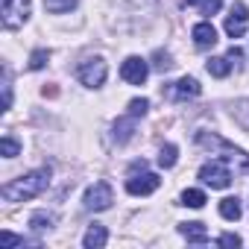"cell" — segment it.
Segmentation results:
<instances>
[{
  "label": "cell",
  "instance_id": "277c9868",
  "mask_svg": "<svg viewBox=\"0 0 249 249\" xmlns=\"http://www.w3.org/2000/svg\"><path fill=\"white\" fill-rule=\"evenodd\" d=\"M76 76H79L82 85L100 88V85L106 82V76H108V68H106V62H103L100 56H91V59H85V62L76 68Z\"/></svg>",
  "mask_w": 249,
  "mask_h": 249
},
{
  "label": "cell",
  "instance_id": "30bf717a",
  "mask_svg": "<svg viewBox=\"0 0 249 249\" xmlns=\"http://www.w3.org/2000/svg\"><path fill=\"white\" fill-rule=\"evenodd\" d=\"M199 82L194 79V76H182L179 82H173L170 88H167V94L176 100V103H182V100H188V97H199Z\"/></svg>",
  "mask_w": 249,
  "mask_h": 249
},
{
  "label": "cell",
  "instance_id": "d4e9b609",
  "mask_svg": "<svg viewBox=\"0 0 249 249\" xmlns=\"http://www.w3.org/2000/svg\"><path fill=\"white\" fill-rule=\"evenodd\" d=\"M223 6V0H199V12L202 15H217Z\"/></svg>",
  "mask_w": 249,
  "mask_h": 249
},
{
  "label": "cell",
  "instance_id": "5bb4252c",
  "mask_svg": "<svg viewBox=\"0 0 249 249\" xmlns=\"http://www.w3.org/2000/svg\"><path fill=\"white\" fill-rule=\"evenodd\" d=\"M82 243H85V249H103V246L108 243V231H106V226L94 223V226H91V229L85 231Z\"/></svg>",
  "mask_w": 249,
  "mask_h": 249
},
{
  "label": "cell",
  "instance_id": "cb8c5ba5",
  "mask_svg": "<svg viewBox=\"0 0 249 249\" xmlns=\"http://www.w3.org/2000/svg\"><path fill=\"white\" fill-rule=\"evenodd\" d=\"M147 108H150V100H144V97H138V100L129 103V114H132V117H144Z\"/></svg>",
  "mask_w": 249,
  "mask_h": 249
},
{
  "label": "cell",
  "instance_id": "484cf974",
  "mask_svg": "<svg viewBox=\"0 0 249 249\" xmlns=\"http://www.w3.org/2000/svg\"><path fill=\"white\" fill-rule=\"evenodd\" d=\"M12 108V85H9V73H3V111Z\"/></svg>",
  "mask_w": 249,
  "mask_h": 249
},
{
  "label": "cell",
  "instance_id": "3957f363",
  "mask_svg": "<svg viewBox=\"0 0 249 249\" xmlns=\"http://www.w3.org/2000/svg\"><path fill=\"white\" fill-rule=\"evenodd\" d=\"M199 179H202L208 188H217V191L229 188V185H231L229 161H226V159H211V161H205V164L199 167Z\"/></svg>",
  "mask_w": 249,
  "mask_h": 249
},
{
  "label": "cell",
  "instance_id": "7a4b0ae2",
  "mask_svg": "<svg viewBox=\"0 0 249 249\" xmlns=\"http://www.w3.org/2000/svg\"><path fill=\"white\" fill-rule=\"evenodd\" d=\"M196 141H199V144H205V147H217V150L223 153L220 159H226V161H229V167H234V173H246V170H249V156H246L243 150H237V147L226 144L223 138L199 132V135H196Z\"/></svg>",
  "mask_w": 249,
  "mask_h": 249
},
{
  "label": "cell",
  "instance_id": "4fadbf2b",
  "mask_svg": "<svg viewBox=\"0 0 249 249\" xmlns=\"http://www.w3.org/2000/svg\"><path fill=\"white\" fill-rule=\"evenodd\" d=\"M179 231H182V237L188 240V243H208V229L202 226V223H182L179 226Z\"/></svg>",
  "mask_w": 249,
  "mask_h": 249
},
{
  "label": "cell",
  "instance_id": "ba28073f",
  "mask_svg": "<svg viewBox=\"0 0 249 249\" xmlns=\"http://www.w3.org/2000/svg\"><path fill=\"white\" fill-rule=\"evenodd\" d=\"M159 185H161V179H159L156 173H147V170H141V176L132 173V176L126 179V191H129L132 196H150L153 191H159Z\"/></svg>",
  "mask_w": 249,
  "mask_h": 249
},
{
  "label": "cell",
  "instance_id": "5b68a950",
  "mask_svg": "<svg viewBox=\"0 0 249 249\" xmlns=\"http://www.w3.org/2000/svg\"><path fill=\"white\" fill-rule=\"evenodd\" d=\"M85 208L88 211H106V208H111V202H114V191H111V185L108 182H94L88 191H85Z\"/></svg>",
  "mask_w": 249,
  "mask_h": 249
},
{
  "label": "cell",
  "instance_id": "4316f807",
  "mask_svg": "<svg viewBox=\"0 0 249 249\" xmlns=\"http://www.w3.org/2000/svg\"><path fill=\"white\" fill-rule=\"evenodd\" d=\"M0 243H6V246H24L27 240L18 237V234H12V231H0Z\"/></svg>",
  "mask_w": 249,
  "mask_h": 249
},
{
  "label": "cell",
  "instance_id": "ac0fdd59",
  "mask_svg": "<svg viewBox=\"0 0 249 249\" xmlns=\"http://www.w3.org/2000/svg\"><path fill=\"white\" fill-rule=\"evenodd\" d=\"M76 6V0H44V9L50 12V15H65V12H71Z\"/></svg>",
  "mask_w": 249,
  "mask_h": 249
},
{
  "label": "cell",
  "instance_id": "603a6c76",
  "mask_svg": "<svg viewBox=\"0 0 249 249\" xmlns=\"http://www.w3.org/2000/svg\"><path fill=\"white\" fill-rule=\"evenodd\" d=\"M47 59H50L47 50H36V53L30 56V71H41V68L47 65Z\"/></svg>",
  "mask_w": 249,
  "mask_h": 249
},
{
  "label": "cell",
  "instance_id": "2e32d148",
  "mask_svg": "<svg viewBox=\"0 0 249 249\" xmlns=\"http://www.w3.org/2000/svg\"><path fill=\"white\" fill-rule=\"evenodd\" d=\"M220 214H223V220H240V214H243L240 199H237V196H226V199H220Z\"/></svg>",
  "mask_w": 249,
  "mask_h": 249
},
{
  "label": "cell",
  "instance_id": "9c48e42d",
  "mask_svg": "<svg viewBox=\"0 0 249 249\" xmlns=\"http://www.w3.org/2000/svg\"><path fill=\"white\" fill-rule=\"evenodd\" d=\"M246 21H249V9H246V3H231V15L226 18V33H229V38H240L243 33H246Z\"/></svg>",
  "mask_w": 249,
  "mask_h": 249
},
{
  "label": "cell",
  "instance_id": "d6986e66",
  "mask_svg": "<svg viewBox=\"0 0 249 249\" xmlns=\"http://www.w3.org/2000/svg\"><path fill=\"white\" fill-rule=\"evenodd\" d=\"M176 156H179V150H176L173 144H164V147L159 150V167H164V170L173 167V164H176Z\"/></svg>",
  "mask_w": 249,
  "mask_h": 249
},
{
  "label": "cell",
  "instance_id": "8fae6325",
  "mask_svg": "<svg viewBox=\"0 0 249 249\" xmlns=\"http://www.w3.org/2000/svg\"><path fill=\"white\" fill-rule=\"evenodd\" d=\"M191 36H194V44H196L199 50H208V47L217 44V30H214L208 21H199V24L191 30Z\"/></svg>",
  "mask_w": 249,
  "mask_h": 249
},
{
  "label": "cell",
  "instance_id": "6da1fadb",
  "mask_svg": "<svg viewBox=\"0 0 249 249\" xmlns=\"http://www.w3.org/2000/svg\"><path fill=\"white\" fill-rule=\"evenodd\" d=\"M50 185V170L47 167H38V170H30L27 176H18L12 179L9 185H3V199L6 202H27V199H36L47 191Z\"/></svg>",
  "mask_w": 249,
  "mask_h": 249
},
{
  "label": "cell",
  "instance_id": "44dd1931",
  "mask_svg": "<svg viewBox=\"0 0 249 249\" xmlns=\"http://www.w3.org/2000/svg\"><path fill=\"white\" fill-rule=\"evenodd\" d=\"M0 153H3L6 159H15V156L21 153V144H18L12 135H3V138H0Z\"/></svg>",
  "mask_w": 249,
  "mask_h": 249
},
{
  "label": "cell",
  "instance_id": "f546056e",
  "mask_svg": "<svg viewBox=\"0 0 249 249\" xmlns=\"http://www.w3.org/2000/svg\"><path fill=\"white\" fill-rule=\"evenodd\" d=\"M196 3V0H182V6H194Z\"/></svg>",
  "mask_w": 249,
  "mask_h": 249
},
{
  "label": "cell",
  "instance_id": "7402d4cb",
  "mask_svg": "<svg viewBox=\"0 0 249 249\" xmlns=\"http://www.w3.org/2000/svg\"><path fill=\"white\" fill-rule=\"evenodd\" d=\"M153 68H156V71H161V73H164V71H170V68H173L170 53H167V50H156V56H153Z\"/></svg>",
  "mask_w": 249,
  "mask_h": 249
},
{
  "label": "cell",
  "instance_id": "e0dca14e",
  "mask_svg": "<svg viewBox=\"0 0 249 249\" xmlns=\"http://www.w3.org/2000/svg\"><path fill=\"white\" fill-rule=\"evenodd\" d=\"M53 226H56V217L47 214V211H36V214L30 217V229H33V231H50Z\"/></svg>",
  "mask_w": 249,
  "mask_h": 249
},
{
  "label": "cell",
  "instance_id": "f1b7e54d",
  "mask_svg": "<svg viewBox=\"0 0 249 249\" xmlns=\"http://www.w3.org/2000/svg\"><path fill=\"white\" fill-rule=\"evenodd\" d=\"M217 243H220V246H240V237H237V234H223Z\"/></svg>",
  "mask_w": 249,
  "mask_h": 249
},
{
  "label": "cell",
  "instance_id": "9a60e30c",
  "mask_svg": "<svg viewBox=\"0 0 249 249\" xmlns=\"http://www.w3.org/2000/svg\"><path fill=\"white\" fill-rule=\"evenodd\" d=\"M205 68H208V73H211V76L223 79V76H229V71H231V62H229V56H211Z\"/></svg>",
  "mask_w": 249,
  "mask_h": 249
},
{
  "label": "cell",
  "instance_id": "ffe728a7",
  "mask_svg": "<svg viewBox=\"0 0 249 249\" xmlns=\"http://www.w3.org/2000/svg\"><path fill=\"white\" fill-rule=\"evenodd\" d=\"M182 205H188V208H202V205H205V194L196 191V188H188V191L182 194Z\"/></svg>",
  "mask_w": 249,
  "mask_h": 249
},
{
  "label": "cell",
  "instance_id": "52a82bcc",
  "mask_svg": "<svg viewBox=\"0 0 249 249\" xmlns=\"http://www.w3.org/2000/svg\"><path fill=\"white\" fill-rule=\"evenodd\" d=\"M120 76H123V82H129V85H144L147 76H150V65L141 56H129L126 62L120 65Z\"/></svg>",
  "mask_w": 249,
  "mask_h": 249
},
{
  "label": "cell",
  "instance_id": "7c38bea8",
  "mask_svg": "<svg viewBox=\"0 0 249 249\" xmlns=\"http://www.w3.org/2000/svg\"><path fill=\"white\" fill-rule=\"evenodd\" d=\"M135 120H138V117H132V114L117 117V120H114V126H111L114 132H111V135H114V141H117V144H126V141L135 135Z\"/></svg>",
  "mask_w": 249,
  "mask_h": 249
},
{
  "label": "cell",
  "instance_id": "83f0119b",
  "mask_svg": "<svg viewBox=\"0 0 249 249\" xmlns=\"http://www.w3.org/2000/svg\"><path fill=\"white\" fill-rule=\"evenodd\" d=\"M226 56H229V62H231V65H240V62H243V50H240V47H234V44L229 47V53H226Z\"/></svg>",
  "mask_w": 249,
  "mask_h": 249
},
{
  "label": "cell",
  "instance_id": "8992f818",
  "mask_svg": "<svg viewBox=\"0 0 249 249\" xmlns=\"http://www.w3.org/2000/svg\"><path fill=\"white\" fill-rule=\"evenodd\" d=\"M30 18V0H3V27L18 30Z\"/></svg>",
  "mask_w": 249,
  "mask_h": 249
}]
</instances>
